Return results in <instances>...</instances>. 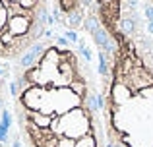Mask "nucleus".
Returning a JSON list of instances; mask_svg holds the SVG:
<instances>
[{"mask_svg":"<svg viewBox=\"0 0 153 147\" xmlns=\"http://www.w3.org/2000/svg\"><path fill=\"white\" fill-rule=\"evenodd\" d=\"M8 140V134H6V126H0V141H6Z\"/></svg>","mask_w":153,"mask_h":147,"instance_id":"20e7f679","label":"nucleus"},{"mask_svg":"<svg viewBox=\"0 0 153 147\" xmlns=\"http://www.w3.org/2000/svg\"><path fill=\"white\" fill-rule=\"evenodd\" d=\"M33 45L10 83L16 116L29 147H108L101 89L89 70L83 41L74 49L66 35Z\"/></svg>","mask_w":153,"mask_h":147,"instance_id":"f257e3e1","label":"nucleus"},{"mask_svg":"<svg viewBox=\"0 0 153 147\" xmlns=\"http://www.w3.org/2000/svg\"><path fill=\"white\" fill-rule=\"evenodd\" d=\"M140 8H142V14L146 18L147 31H149V35L153 39V0H140Z\"/></svg>","mask_w":153,"mask_h":147,"instance_id":"7ed1b4c3","label":"nucleus"},{"mask_svg":"<svg viewBox=\"0 0 153 147\" xmlns=\"http://www.w3.org/2000/svg\"><path fill=\"white\" fill-rule=\"evenodd\" d=\"M108 147H153V39L140 0H91Z\"/></svg>","mask_w":153,"mask_h":147,"instance_id":"f03ea898","label":"nucleus"}]
</instances>
